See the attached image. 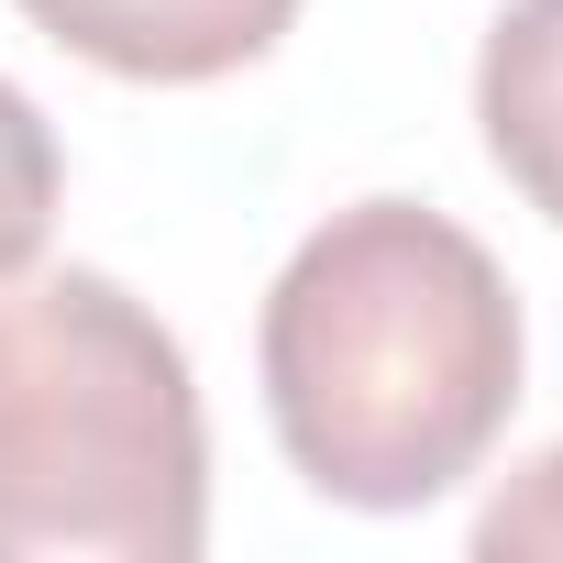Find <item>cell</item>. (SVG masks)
I'll list each match as a JSON object with an SVG mask.
<instances>
[{"label":"cell","mask_w":563,"mask_h":563,"mask_svg":"<svg viewBox=\"0 0 563 563\" xmlns=\"http://www.w3.org/2000/svg\"><path fill=\"white\" fill-rule=\"evenodd\" d=\"M475 122H486L497 177L541 221H563V0H508V12L486 23Z\"/></svg>","instance_id":"4"},{"label":"cell","mask_w":563,"mask_h":563,"mask_svg":"<svg viewBox=\"0 0 563 563\" xmlns=\"http://www.w3.org/2000/svg\"><path fill=\"white\" fill-rule=\"evenodd\" d=\"M475 552H486V563H563V442H552V453H530V464L486 497Z\"/></svg>","instance_id":"6"},{"label":"cell","mask_w":563,"mask_h":563,"mask_svg":"<svg viewBox=\"0 0 563 563\" xmlns=\"http://www.w3.org/2000/svg\"><path fill=\"white\" fill-rule=\"evenodd\" d=\"M23 23L133 89H210L299 23V0H23Z\"/></svg>","instance_id":"3"},{"label":"cell","mask_w":563,"mask_h":563,"mask_svg":"<svg viewBox=\"0 0 563 563\" xmlns=\"http://www.w3.org/2000/svg\"><path fill=\"white\" fill-rule=\"evenodd\" d=\"M56 188H67V166H56L45 111L0 78V276L34 265V243H45V221H56Z\"/></svg>","instance_id":"5"},{"label":"cell","mask_w":563,"mask_h":563,"mask_svg":"<svg viewBox=\"0 0 563 563\" xmlns=\"http://www.w3.org/2000/svg\"><path fill=\"white\" fill-rule=\"evenodd\" d=\"M210 420L177 332L100 265L0 276V563H199Z\"/></svg>","instance_id":"2"},{"label":"cell","mask_w":563,"mask_h":563,"mask_svg":"<svg viewBox=\"0 0 563 563\" xmlns=\"http://www.w3.org/2000/svg\"><path fill=\"white\" fill-rule=\"evenodd\" d=\"M254 376L310 497L398 519L497 453L519 409V299L464 221L354 199L276 265Z\"/></svg>","instance_id":"1"}]
</instances>
